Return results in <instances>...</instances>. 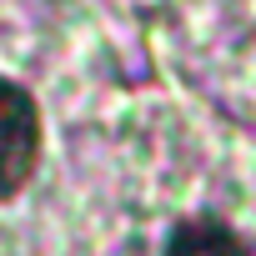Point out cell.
I'll use <instances>...</instances> for the list:
<instances>
[{
	"instance_id": "1",
	"label": "cell",
	"mask_w": 256,
	"mask_h": 256,
	"mask_svg": "<svg viewBox=\"0 0 256 256\" xmlns=\"http://www.w3.org/2000/svg\"><path fill=\"white\" fill-rule=\"evenodd\" d=\"M36 151H40L36 100L16 80H0V201L26 186V176L36 171Z\"/></svg>"
},
{
	"instance_id": "2",
	"label": "cell",
	"mask_w": 256,
	"mask_h": 256,
	"mask_svg": "<svg viewBox=\"0 0 256 256\" xmlns=\"http://www.w3.org/2000/svg\"><path fill=\"white\" fill-rule=\"evenodd\" d=\"M166 256H251V246H246L226 221H211V216H206V221L176 226Z\"/></svg>"
}]
</instances>
